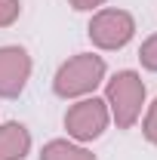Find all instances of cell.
<instances>
[{
    "label": "cell",
    "mask_w": 157,
    "mask_h": 160,
    "mask_svg": "<svg viewBox=\"0 0 157 160\" xmlns=\"http://www.w3.org/2000/svg\"><path fill=\"white\" fill-rule=\"evenodd\" d=\"M108 65L96 52H77L68 62H62L56 77H53V92L59 99H83V96H96V89L105 83Z\"/></svg>",
    "instance_id": "cell-1"
},
{
    "label": "cell",
    "mask_w": 157,
    "mask_h": 160,
    "mask_svg": "<svg viewBox=\"0 0 157 160\" xmlns=\"http://www.w3.org/2000/svg\"><path fill=\"white\" fill-rule=\"evenodd\" d=\"M145 99H148L145 80L129 68L117 71L111 80H105V105L111 111V120L117 123V129H133L142 120Z\"/></svg>",
    "instance_id": "cell-2"
},
{
    "label": "cell",
    "mask_w": 157,
    "mask_h": 160,
    "mask_svg": "<svg viewBox=\"0 0 157 160\" xmlns=\"http://www.w3.org/2000/svg\"><path fill=\"white\" fill-rule=\"evenodd\" d=\"M86 37L96 49L105 52H117L129 40L136 37V19L126 9H114V6H102L93 12V19L86 25Z\"/></svg>",
    "instance_id": "cell-3"
},
{
    "label": "cell",
    "mask_w": 157,
    "mask_h": 160,
    "mask_svg": "<svg viewBox=\"0 0 157 160\" xmlns=\"http://www.w3.org/2000/svg\"><path fill=\"white\" fill-rule=\"evenodd\" d=\"M111 123V111L105 99L99 96H83V99H74L65 111V129H68V139L71 142H96Z\"/></svg>",
    "instance_id": "cell-4"
},
{
    "label": "cell",
    "mask_w": 157,
    "mask_h": 160,
    "mask_svg": "<svg viewBox=\"0 0 157 160\" xmlns=\"http://www.w3.org/2000/svg\"><path fill=\"white\" fill-rule=\"evenodd\" d=\"M34 62L25 46H0V99H19L31 80Z\"/></svg>",
    "instance_id": "cell-5"
},
{
    "label": "cell",
    "mask_w": 157,
    "mask_h": 160,
    "mask_svg": "<svg viewBox=\"0 0 157 160\" xmlns=\"http://www.w3.org/2000/svg\"><path fill=\"white\" fill-rule=\"evenodd\" d=\"M31 154V132L19 120L0 123V160H25Z\"/></svg>",
    "instance_id": "cell-6"
},
{
    "label": "cell",
    "mask_w": 157,
    "mask_h": 160,
    "mask_svg": "<svg viewBox=\"0 0 157 160\" xmlns=\"http://www.w3.org/2000/svg\"><path fill=\"white\" fill-rule=\"evenodd\" d=\"M40 160H99L86 145L71 139H53L40 148Z\"/></svg>",
    "instance_id": "cell-7"
},
{
    "label": "cell",
    "mask_w": 157,
    "mask_h": 160,
    "mask_svg": "<svg viewBox=\"0 0 157 160\" xmlns=\"http://www.w3.org/2000/svg\"><path fill=\"white\" fill-rule=\"evenodd\" d=\"M139 62H142L145 71H154L157 74V34H151V37L139 46Z\"/></svg>",
    "instance_id": "cell-8"
},
{
    "label": "cell",
    "mask_w": 157,
    "mask_h": 160,
    "mask_svg": "<svg viewBox=\"0 0 157 160\" xmlns=\"http://www.w3.org/2000/svg\"><path fill=\"white\" fill-rule=\"evenodd\" d=\"M142 136L151 142V145H157V99L145 108V117H142Z\"/></svg>",
    "instance_id": "cell-9"
},
{
    "label": "cell",
    "mask_w": 157,
    "mask_h": 160,
    "mask_svg": "<svg viewBox=\"0 0 157 160\" xmlns=\"http://www.w3.org/2000/svg\"><path fill=\"white\" fill-rule=\"evenodd\" d=\"M22 16V0H0V28L16 25Z\"/></svg>",
    "instance_id": "cell-10"
},
{
    "label": "cell",
    "mask_w": 157,
    "mask_h": 160,
    "mask_svg": "<svg viewBox=\"0 0 157 160\" xmlns=\"http://www.w3.org/2000/svg\"><path fill=\"white\" fill-rule=\"evenodd\" d=\"M77 12H96V9H102L105 6V0H68Z\"/></svg>",
    "instance_id": "cell-11"
}]
</instances>
